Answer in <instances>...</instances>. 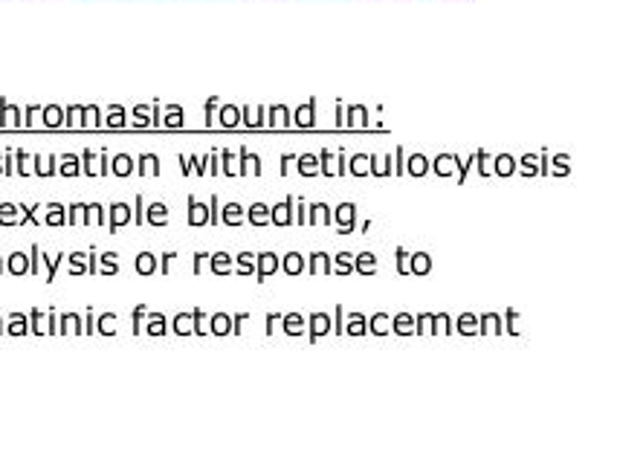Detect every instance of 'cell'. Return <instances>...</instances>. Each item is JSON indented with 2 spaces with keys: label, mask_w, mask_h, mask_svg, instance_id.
Segmentation results:
<instances>
[{
  "label": "cell",
  "mask_w": 617,
  "mask_h": 463,
  "mask_svg": "<svg viewBox=\"0 0 617 463\" xmlns=\"http://www.w3.org/2000/svg\"><path fill=\"white\" fill-rule=\"evenodd\" d=\"M333 223L339 229V235H351L356 229V203H339L333 209Z\"/></svg>",
  "instance_id": "6da1fadb"
},
{
  "label": "cell",
  "mask_w": 617,
  "mask_h": 463,
  "mask_svg": "<svg viewBox=\"0 0 617 463\" xmlns=\"http://www.w3.org/2000/svg\"><path fill=\"white\" fill-rule=\"evenodd\" d=\"M293 206H296V200H293V194L290 197H284L281 203H275V206H270V223L272 226H279V229H287V226H293Z\"/></svg>",
  "instance_id": "7a4b0ae2"
},
{
  "label": "cell",
  "mask_w": 617,
  "mask_h": 463,
  "mask_svg": "<svg viewBox=\"0 0 617 463\" xmlns=\"http://www.w3.org/2000/svg\"><path fill=\"white\" fill-rule=\"evenodd\" d=\"M275 272H279V255H275V252L255 255V281H258V284H264V281L270 275H275Z\"/></svg>",
  "instance_id": "3957f363"
},
{
  "label": "cell",
  "mask_w": 617,
  "mask_h": 463,
  "mask_svg": "<svg viewBox=\"0 0 617 463\" xmlns=\"http://www.w3.org/2000/svg\"><path fill=\"white\" fill-rule=\"evenodd\" d=\"M304 324L311 327V336H307V339H311V344H316L324 333H331V330H333L331 327V316H324V313H311Z\"/></svg>",
  "instance_id": "277c9868"
},
{
  "label": "cell",
  "mask_w": 617,
  "mask_h": 463,
  "mask_svg": "<svg viewBox=\"0 0 617 463\" xmlns=\"http://www.w3.org/2000/svg\"><path fill=\"white\" fill-rule=\"evenodd\" d=\"M354 272L356 275H377V255L374 252H363L354 258Z\"/></svg>",
  "instance_id": "5b68a950"
},
{
  "label": "cell",
  "mask_w": 617,
  "mask_h": 463,
  "mask_svg": "<svg viewBox=\"0 0 617 463\" xmlns=\"http://www.w3.org/2000/svg\"><path fill=\"white\" fill-rule=\"evenodd\" d=\"M307 272H311V275H333V261H331V255L313 252V255H311V267H307Z\"/></svg>",
  "instance_id": "8992f818"
},
{
  "label": "cell",
  "mask_w": 617,
  "mask_h": 463,
  "mask_svg": "<svg viewBox=\"0 0 617 463\" xmlns=\"http://www.w3.org/2000/svg\"><path fill=\"white\" fill-rule=\"evenodd\" d=\"M478 333H481V336H484V333H496V336L505 333V327H501V316H498V313H484V316L478 319Z\"/></svg>",
  "instance_id": "52a82bcc"
},
{
  "label": "cell",
  "mask_w": 617,
  "mask_h": 463,
  "mask_svg": "<svg viewBox=\"0 0 617 463\" xmlns=\"http://www.w3.org/2000/svg\"><path fill=\"white\" fill-rule=\"evenodd\" d=\"M247 218H250V223H252L255 229L270 226V206H267V203H252L250 211H247Z\"/></svg>",
  "instance_id": "ba28073f"
},
{
  "label": "cell",
  "mask_w": 617,
  "mask_h": 463,
  "mask_svg": "<svg viewBox=\"0 0 617 463\" xmlns=\"http://www.w3.org/2000/svg\"><path fill=\"white\" fill-rule=\"evenodd\" d=\"M304 316H299V313H284L281 316V324H284V333L287 336H302L304 333Z\"/></svg>",
  "instance_id": "9c48e42d"
},
{
  "label": "cell",
  "mask_w": 617,
  "mask_h": 463,
  "mask_svg": "<svg viewBox=\"0 0 617 463\" xmlns=\"http://www.w3.org/2000/svg\"><path fill=\"white\" fill-rule=\"evenodd\" d=\"M296 171H299L302 177H316V174H319V157H316V154H302V157L296 159Z\"/></svg>",
  "instance_id": "30bf717a"
},
{
  "label": "cell",
  "mask_w": 617,
  "mask_h": 463,
  "mask_svg": "<svg viewBox=\"0 0 617 463\" xmlns=\"http://www.w3.org/2000/svg\"><path fill=\"white\" fill-rule=\"evenodd\" d=\"M429 171V159L424 157V154H412V157H406V174H412V177H424Z\"/></svg>",
  "instance_id": "8fae6325"
},
{
  "label": "cell",
  "mask_w": 617,
  "mask_h": 463,
  "mask_svg": "<svg viewBox=\"0 0 617 463\" xmlns=\"http://www.w3.org/2000/svg\"><path fill=\"white\" fill-rule=\"evenodd\" d=\"M220 220H223L226 226H232V229L241 226V223H243V206H241V203H226Z\"/></svg>",
  "instance_id": "7c38bea8"
},
{
  "label": "cell",
  "mask_w": 617,
  "mask_h": 463,
  "mask_svg": "<svg viewBox=\"0 0 617 463\" xmlns=\"http://www.w3.org/2000/svg\"><path fill=\"white\" fill-rule=\"evenodd\" d=\"M392 330L397 336H412L415 333V319L409 316V313H397V316L392 319Z\"/></svg>",
  "instance_id": "4fadbf2b"
},
{
  "label": "cell",
  "mask_w": 617,
  "mask_h": 463,
  "mask_svg": "<svg viewBox=\"0 0 617 463\" xmlns=\"http://www.w3.org/2000/svg\"><path fill=\"white\" fill-rule=\"evenodd\" d=\"M432 272V258L426 252H415L412 255V267H409V275H429Z\"/></svg>",
  "instance_id": "5bb4252c"
},
{
  "label": "cell",
  "mask_w": 617,
  "mask_h": 463,
  "mask_svg": "<svg viewBox=\"0 0 617 463\" xmlns=\"http://www.w3.org/2000/svg\"><path fill=\"white\" fill-rule=\"evenodd\" d=\"M189 209H191V214H189V223L191 226H203V223H209V209L206 206H200L198 200H189Z\"/></svg>",
  "instance_id": "9a60e30c"
},
{
  "label": "cell",
  "mask_w": 617,
  "mask_h": 463,
  "mask_svg": "<svg viewBox=\"0 0 617 463\" xmlns=\"http://www.w3.org/2000/svg\"><path fill=\"white\" fill-rule=\"evenodd\" d=\"M333 261V272L336 275H351L354 272V255L351 252H339L336 258H331Z\"/></svg>",
  "instance_id": "2e32d148"
},
{
  "label": "cell",
  "mask_w": 617,
  "mask_h": 463,
  "mask_svg": "<svg viewBox=\"0 0 617 463\" xmlns=\"http://www.w3.org/2000/svg\"><path fill=\"white\" fill-rule=\"evenodd\" d=\"M345 333H351V336H365V333H368V327H365V316H363V313H351V316H348V327H345Z\"/></svg>",
  "instance_id": "e0dca14e"
},
{
  "label": "cell",
  "mask_w": 617,
  "mask_h": 463,
  "mask_svg": "<svg viewBox=\"0 0 617 463\" xmlns=\"http://www.w3.org/2000/svg\"><path fill=\"white\" fill-rule=\"evenodd\" d=\"M284 272L293 278V275H299V272H304V258L299 255V252H290V255H284Z\"/></svg>",
  "instance_id": "ac0fdd59"
},
{
  "label": "cell",
  "mask_w": 617,
  "mask_h": 463,
  "mask_svg": "<svg viewBox=\"0 0 617 463\" xmlns=\"http://www.w3.org/2000/svg\"><path fill=\"white\" fill-rule=\"evenodd\" d=\"M496 174H498V177H513V174H516V159H513L510 154L496 157Z\"/></svg>",
  "instance_id": "d6986e66"
},
{
  "label": "cell",
  "mask_w": 617,
  "mask_h": 463,
  "mask_svg": "<svg viewBox=\"0 0 617 463\" xmlns=\"http://www.w3.org/2000/svg\"><path fill=\"white\" fill-rule=\"evenodd\" d=\"M458 333L461 336H476L478 333V319L473 316V313H464V316L458 319Z\"/></svg>",
  "instance_id": "ffe728a7"
},
{
  "label": "cell",
  "mask_w": 617,
  "mask_h": 463,
  "mask_svg": "<svg viewBox=\"0 0 617 463\" xmlns=\"http://www.w3.org/2000/svg\"><path fill=\"white\" fill-rule=\"evenodd\" d=\"M368 330L374 336H385L388 333V316L385 313H374V316H371V322H368Z\"/></svg>",
  "instance_id": "44dd1931"
},
{
  "label": "cell",
  "mask_w": 617,
  "mask_h": 463,
  "mask_svg": "<svg viewBox=\"0 0 617 463\" xmlns=\"http://www.w3.org/2000/svg\"><path fill=\"white\" fill-rule=\"evenodd\" d=\"M232 270V258L226 255V252H218V255H212V272L215 275H226Z\"/></svg>",
  "instance_id": "7402d4cb"
},
{
  "label": "cell",
  "mask_w": 617,
  "mask_h": 463,
  "mask_svg": "<svg viewBox=\"0 0 617 463\" xmlns=\"http://www.w3.org/2000/svg\"><path fill=\"white\" fill-rule=\"evenodd\" d=\"M365 162H368V157H365V154H356V157H351V159H348V165H351L348 174H354V177H365V174H368V165H365Z\"/></svg>",
  "instance_id": "603a6c76"
},
{
  "label": "cell",
  "mask_w": 617,
  "mask_h": 463,
  "mask_svg": "<svg viewBox=\"0 0 617 463\" xmlns=\"http://www.w3.org/2000/svg\"><path fill=\"white\" fill-rule=\"evenodd\" d=\"M252 258L255 255H250V252L238 255V275H255V261Z\"/></svg>",
  "instance_id": "cb8c5ba5"
},
{
  "label": "cell",
  "mask_w": 617,
  "mask_h": 463,
  "mask_svg": "<svg viewBox=\"0 0 617 463\" xmlns=\"http://www.w3.org/2000/svg\"><path fill=\"white\" fill-rule=\"evenodd\" d=\"M212 330H215V333H220V336H223V333H232V319L223 316V313H218V316L212 319Z\"/></svg>",
  "instance_id": "d4e9b609"
},
{
  "label": "cell",
  "mask_w": 617,
  "mask_h": 463,
  "mask_svg": "<svg viewBox=\"0 0 617 463\" xmlns=\"http://www.w3.org/2000/svg\"><path fill=\"white\" fill-rule=\"evenodd\" d=\"M333 177H348V154H345V148H339V154H336Z\"/></svg>",
  "instance_id": "484cf974"
},
{
  "label": "cell",
  "mask_w": 617,
  "mask_h": 463,
  "mask_svg": "<svg viewBox=\"0 0 617 463\" xmlns=\"http://www.w3.org/2000/svg\"><path fill=\"white\" fill-rule=\"evenodd\" d=\"M296 128H313V102L307 105L304 110H299V119H296Z\"/></svg>",
  "instance_id": "4316f807"
},
{
  "label": "cell",
  "mask_w": 617,
  "mask_h": 463,
  "mask_svg": "<svg viewBox=\"0 0 617 463\" xmlns=\"http://www.w3.org/2000/svg\"><path fill=\"white\" fill-rule=\"evenodd\" d=\"M394 255H397V275H409V267H406V258H409V252H406L403 246H397Z\"/></svg>",
  "instance_id": "83f0119b"
},
{
  "label": "cell",
  "mask_w": 617,
  "mask_h": 463,
  "mask_svg": "<svg viewBox=\"0 0 617 463\" xmlns=\"http://www.w3.org/2000/svg\"><path fill=\"white\" fill-rule=\"evenodd\" d=\"M220 122H223V128H235V125H238V110H235V107H226V110L220 113Z\"/></svg>",
  "instance_id": "f1b7e54d"
},
{
  "label": "cell",
  "mask_w": 617,
  "mask_h": 463,
  "mask_svg": "<svg viewBox=\"0 0 617 463\" xmlns=\"http://www.w3.org/2000/svg\"><path fill=\"white\" fill-rule=\"evenodd\" d=\"M394 159H397V165L392 168V174L403 177V174H406V151H403V148H397V151H394Z\"/></svg>",
  "instance_id": "f546056e"
},
{
  "label": "cell",
  "mask_w": 617,
  "mask_h": 463,
  "mask_svg": "<svg viewBox=\"0 0 617 463\" xmlns=\"http://www.w3.org/2000/svg\"><path fill=\"white\" fill-rule=\"evenodd\" d=\"M137 270L139 272H154V255H139V261H137Z\"/></svg>",
  "instance_id": "4dcf8cb0"
},
{
  "label": "cell",
  "mask_w": 617,
  "mask_h": 463,
  "mask_svg": "<svg viewBox=\"0 0 617 463\" xmlns=\"http://www.w3.org/2000/svg\"><path fill=\"white\" fill-rule=\"evenodd\" d=\"M435 322L441 324V333H452V330H455V327H452V319L446 316V313H437V316H435Z\"/></svg>",
  "instance_id": "1f68e13d"
},
{
  "label": "cell",
  "mask_w": 617,
  "mask_h": 463,
  "mask_svg": "<svg viewBox=\"0 0 617 463\" xmlns=\"http://www.w3.org/2000/svg\"><path fill=\"white\" fill-rule=\"evenodd\" d=\"M151 223H166V206H151Z\"/></svg>",
  "instance_id": "d6a6232c"
},
{
  "label": "cell",
  "mask_w": 617,
  "mask_h": 463,
  "mask_svg": "<svg viewBox=\"0 0 617 463\" xmlns=\"http://www.w3.org/2000/svg\"><path fill=\"white\" fill-rule=\"evenodd\" d=\"M148 330H151V333H162V330H166V319H162V316H154Z\"/></svg>",
  "instance_id": "836d02e7"
},
{
  "label": "cell",
  "mask_w": 617,
  "mask_h": 463,
  "mask_svg": "<svg viewBox=\"0 0 617 463\" xmlns=\"http://www.w3.org/2000/svg\"><path fill=\"white\" fill-rule=\"evenodd\" d=\"M250 319V313H238V316L232 319V333H241V324Z\"/></svg>",
  "instance_id": "e575fe53"
},
{
  "label": "cell",
  "mask_w": 617,
  "mask_h": 463,
  "mask_svg": "<svg viewBox=\"0 0 617 463\" xmlns=\"http://www.w3.org/2000/svg\"><path fill=\"white\" fill-rule=\"evenodd\" d=\"M507 333H519V327H516V310H507Z\"/></svg>",
  "instance_id": "d590c367"
},
{
  "label": "cell",
  "mask_w": 617,
  "mask_h": 463,
  "mask_svg": "<svg viewBox=\"0 0 617 463\" xmlns=\"http://www.w3.org/2000/svg\"><path fill=\"white\" fill-rule=\"evenodd\" d=\"M522 165H525V168H522V171H525V177H537V174H539L537 168H533V159H530V157H525V159H522Z\"/></svg>",
  "instance_id": "8d00e7d4"
},
{
  "label": "cell",
  "mask_w": 617,
  "mask_h": 463,
  "mask_svg": "<svg viewBox=\"0 0 617 463\" xmlns=\"http://www.w3.org/2000/svg\"><path fill=\"white\" fill-rule=\"evenodd\" d=\"M336 336H342V304H336V327H333Z\"/></svg>",
  "instance_id": "74e56055"
},
{
  "label": "cell",
  "mask_w": 617,
  "mask_h": 463,
  "mask_svg": "<svg viewBox=\"0 0 617 463\" xmlns=\"http://www.w3.org/2000/svg\"><path fill=\"white\" fill-rule=\"evenodd\" d=\"M571 168H568V157L562 154V157H557V174H568Z\"/></svg>",
  "instance_id": "f35d334b"
},
{
  "label": "cell",
  "mask_w": 617,
  "mask_h": 463,
  "mask_svg": "<svg viewBox=\"0 0 617 463\" xmlns=\"http://www.w3.org/2000/svg\"><path fill=\"white\" fill-rule=\"evenodd\" d=\"M247 157H250L247 148H241V157H238V159H241V168H238V174H247Z\"/></svg>",
  "instance_id": "ab89813d"
},
{
  "label": "cell",
  "mask_w": 617,
  "mask_h": 463,
  "mask_svg": "<svg viewBox=\"0 0 617 463\" xmlns=\"http://www.w3.org/2000/svg\"><path fill=\"white\" fill-rule=\"evenodd\" d=\"M116 171H119V174H128V171H131V168H128V157H119V159H116Z\"/></svg>",
  "instance_id": "60d3db41"
},
{
  "label": "cell",
  "mask_w": 617,
  "mask_h": 463,
  "mask_svg": "<svg viewBox=\"0 0 617 463\" xmlns=\"http://www.w3.org/2000/svg\"><path fill=\"white\" fill-rule=\"evenodd\" d=\"M293 159H296L293 154H284V157H281V174H287V171H290V168H287V165H290V162H293Z\"/></svg>",
  "instance_id": "b9f144b4"
},
{
  "label": "cell",
  "mask_w": 617,
  "mask_h": 463,
  "mask_svg": "<svg viewBox=\"0 0 617 463\" xmlns=\"http://www.w3.org/2000/svg\"><path fill=\"white\" fill-rule=\"evenodd\" d=\"M194 333H203V327H200V310H194Z\"/></svg>",
  "instance_id": "7bdbcfd3"
}]
</instances>
